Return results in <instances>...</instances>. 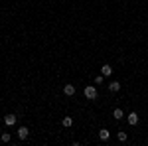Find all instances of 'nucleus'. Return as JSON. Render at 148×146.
I'll return each mask as SVG.
<instances>
[{"label": "nucleus", "mask_w": 148, "mask_h": 146, "mask_svg": "<svg viewBox=\"0 0 148 146\" xmlns=\"http://www.w3.org/2000/svg\"><path fill=\"white\" fill-rule=\"evenodd\" d=\"M83 93H85V97H87L89 101H95V99H97V87H95V85H87Z\"/></svg>", "instance_id": "1"}, {"label": "nucleus", "mask_w": 148, "mask_h": 146, "mask_svg": "<svg viewBox=\"0 0 148 146\" xmlns=\"http://www.w3.org/2000/svg\"><path fill=\"white\" fill-rule=\"evenodd\" d=\"M16 134H18V138H20V140H26V138H28V134H30V128H28V126H20V128L16 130Z\"/></svg>", "instance_id": "2"}, {"label": "nucleus", "mask_w": 148, "mask_h": 146, "mask_svg": "<svg viewBox=\"0 0 148 146\" xmlns=\"http://www.w3.org/2000/svg\"><path fill=\"white\" fill-rule=\"evenodd\" d=\"M126 121H128V124H130V126H134V124H138V114L134 111L128 112V114H126Z\"/></svg>", "instance_id": "3"}, {"label": "nucleus", "mask_w": 148, "mask_h": 146, "mask_svg": "<svg viewBox=\"0 0 148 146\" xmlns=\"http://www.w3.org/2000/svg\"><path fill=\"white\" fill-rule=\"evenodd\" d=\"M16 121H18V117H16V114H6V117H4L6 126H14V124H16Z\"/></svg>", "instance_id": "4"}, {"label": "nucleus", "mask_w": 148, "mask_h": 146, "mask_svg": "<svg viewBox=\"0 0 148 146\" xmlns=\"http://www.w3.org/2000/svg\"><path fill=\"white\" fill-rule=\"evenodd\" d=\"M109 91H111V93H119V91H121V83H119V81L109 83Z\"/></svg>", "instance_id": "5"}, {"label": "nucleus", "mask_w": 148, "mask_h": 146, "mask_svg": "<svg viewBox=\"0 0 148 146\" xmlns=\"http://www.w3.org/2000/svg\"><path fill=\"white\" fill-rule=\"evenodd\" d=\"M63 93H65L67 97H73V95H75V87H73V85H63Z\"/></svg>", "instance_id": "6"}, {"label": "nucleus", "mask_w": 148, "mask_h": 146, "mask_svg": "<svg viewBox=\"0 0 148 146\" xmlns=\"http://www.w3.org/2000/svg\"><path fill=\"white\" fill-rule=\"evenodd\" d=\"M101 73H103V75H105V77H109V75L113 73V67H111L109 63H105V65H103V67H101Z\"/></svg>", "instance_id": "7"}, {"label": "nucleus", "mask_w": 148, "mask_h": 146, "mask_svg": "<svg viewBox=\"0 0 148 146\" xmlns=\"http://www.w3.org/2000/svg\"><path fill=\"white\" fill-rule=\"evenodd\" d=\"M109 136H111V132H109L107 128H101V130H99V138H101V140H109Z\"/></svg>", "instance_id": "8"}, {"label": "nucleus", "mask_w": 148, "mask_h": 146, "mask_svg": "<svg viewBox=\"0 0 148 146\" xmlns=\"http://www.w3.org/2000/svg\"><path fill=\"white\" fill-rule=\"evenodd\" d=\"M113 117L116 119V121H121V119L125 117V112H123V109H119V107H116V109L113 111Z\"/></svg>", "instance_id": "9"}, {"label": "nucleus", "mask_w": 148, "mask_h": 146, "mask_svg": "<svg viewBox=\"0 0 148 146\" xmlns=\"http://www.w3.org/2000/svg\"><path fill=\"white\" fill-rule=\"evenodd\" d=\"M61 124H63V126H73V119H71V117H63V121H61Z\"/></svg>", "instance_id": "10"}, {"label": "nucleus", "mask_w": 148, "mask_h": 146, "mask_svg": "<svg viewBox=\"0 0 148 146\" xmlns=\"http://www.w3.org/2000/svg\"><path fill=\"white\" fill-rule=\"evenodd\" d=\"M116 138H119L121 142H126V138H128V136H126V132H123V130H119V132H116Z\"/></svg>", "instance_id": "11"}, {"label": "nucleus", "mask_w": 148, "mask_h": 146, "mask_svg": "<svg viewBox=\"0 0 148 146\" xmlns=\"http://www.w3.org/2000/svg\"><path fill=\"white\" fill-rule=\"evenodd\" d=\"M0 140H2V142H10V140H12L10 132H2V136H0Z\"/></svg>", "instance_id": "12"}, {"label": "nucleus", "mask_w": 148, "mask_h": 146, "mask_svg": "<svg viewBox=\"0 0 148 146\" xmlns=\"http://www.w3.org/2000/svg\"><path fill=\"white\" fill-rule=\"evenodd\" d=\"M103 81H105V75H97V77H95V83H97V85H103Z\"/></svg>", "instance_id": "13"}]
</instances>
